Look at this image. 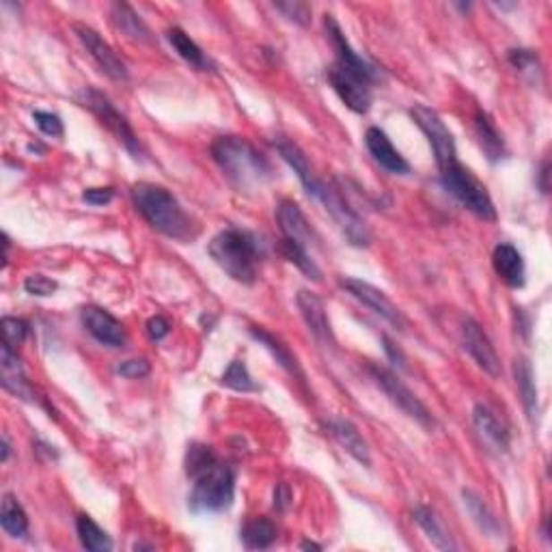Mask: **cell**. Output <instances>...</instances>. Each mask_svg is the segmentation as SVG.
I'll list each match as a JSON object with an SVG mask.
<instances>
[{
    "label": "cell",
    "mask_w": 552,
    "mask_h": 552,
    "mask_svg": "<svg viewBox=\"0 0 552 552\" xmlns=\"http://www.w3.org/2000/svg\"><path fill=\"white\" fill-rule=\"evenodd\" d=\"M274 147L276 151H279V156L289 164V168L296 173V177L300 179L302 188H305L313 199L320 201L323 210H326L328 214H331V219L337 222V227L343 231V236L348 237L349 244H354V246H367L371 242V233L367 229V225H365V220L360 219L357 210L345 201V196L339 193L334 185L326 184L323 179H320L315 173H313L305 151H302L296 142L288 141V138H279V141H274Z\"/></svg>",
    "instance_id": "cell-1"
},
{
    "label": "cell",
    "mask_w": 552,
    "mask_h": 552,
    "mask_svg": "<svg viewBox=\"0 0 552 552\" xmlns=\"http://www.w3.org/2000/svg\"><path fill=\"white\" fill-rule=\"evenodd\" d=\"M185 475L193 479L188 507L194 513H219L233 505L236 470L219 460L207 444H190L185 451Z\"/></svg>",
    "instance_id": "cell-2"
},
{
    "label": "cell",
    "mask_w": 552,
    "mask_h": 552,
    "mask_svg": "<svg viewBox=\"0 0 552 552\" xmlns=\"http://www.w3.org/2000/svg\"><path fill=\"white\" fill-rule=\"evenodd\" d=\"M211 158L237 190H253L272 179V164L246 138L220 136L211 145Z\"/></svg>",
    "instance_id": "cell-3"
},
{
    "label": "cell",
    "mask_w": 552,
    "mask_h": 552,
    "mask_svg": "<svg viewBox=\"0 0 552 552\" xmlns=\"http://www.w3.org/2000/svg\"><path fill=\"white\" fill-rule=\"evenodd\" d=\"M132 201L138 214L142 216L156 231L173 240L188 242L194 237V225L185 214L179 201L158 184H134L132 188Z\"/></svg>",
    "instance_id": "cell-4"
},
{
    "label": "cell",
    "mask_w": 552,
    "mask_h": 552,
    "mask_svg": "<svg viewBox=\"0 0 552 552\" xmlns=\"http://www.w3.org/2000/svg\"><path fill=\"white\" fill-rule=\"evenodd\" d=\"M210 257L214 263L231 276L236 283L253 285L257 280L259 263H262V248H259L257 237L253 233L236 229L220 231L214 240L210 242Z\"/></svg>",
    "instance_id": "cell-5"
},
{
    "label": "cell",
    "mask_w": 552,
    "mask_h": 552,
    "mask_svg": "<svg viewBox=\"0 0 552 552\" xmlns=\"http://www.w3.org/2000/svg\"><path fill=\"white\" fill-rule=\"evenodd\" d=\"M440 184H443V188L447 190L449 194H453L466 210L472 211L477 219H496V207L492 203V196L486 190V185H483L469 168L461 167L460 160L449 164L447 168L440 171Z\"/></svg>",
    "instance_id": "cell-6"
},
{
    "label": "cell",
    "mask_w": 552,
    "mask_h": 552,
    "mask_svg": "<svg viewBox=\"0 0 552 552\" xmlns=\"http://www.w3.org/2000/svg\"><path fill=\"white\" fill-rule=\"evenodd\" d=\"M76 99L78 104H82L84 108H89L95 116H98L99 124H102L106 130H108L110 134H113L116 141L132 153V156L142 158V145L141 141H138L136 132L132 130L130 121L115 108V104L110 102L104 93L95 91L91 87H84L82 91L76 95Z\"/></svg>",
    "instance_id": "cell-7"
},
{
    "label": "cell",
    "mask_w": 552,
    "mask_h": 552,
    "mask_svg": "<svg viewBox=\"0 0 552 552\" xmlns=\"http://www.w3.org/2000/svg\"><path fill=\"white\" fill-rule=\"evenodd\" d=\"M369 374L375 384L384 391V395L389 397V400L406 414V417H410L412 421H417L418 426L429 429V432L436 427V418H434V414L429 412L426 403L418 400V397L403 384L400 375H395L392 371L384 367H378V365H369Z\"/></svg>",
    "instance_id": "cell-8"
},
{
    "label": "cell",
    "mask_w": 552,
    "mask_h": 552,
    "mask_svg": "<svg viewBox=\"0 0 552 552\" xmlns=\"http://www.w3.org/2000/svg\"><path fill=\"white\" fill-rule=\"evenodd\" d=\"M412 121L421 127L423 134L427 136L429 145L434 150V158H436L438 171L447 168L449 164L458 162V150H455V138L451 134L447 124L443 121L436 110L429 108L426 104H414L410 108Z\"/></svg>",
    "instance_id": "cell-9"
},
{
    "label": "cell",
    "mask_w": 552,
    "mask_h": 552,
    "mask_svg": "<svg viewBox=\"0 0 552 552\" xmlns=\"http://www.w3.org/2000/svg\"><path fill=\"white\" fill-rule=\"evenodd\" d=\"M328 82L334 89V93L339 95V99L348 106L352 113L357 115H367L371 108V87L375 81L363 76V73L352 72V69L332 63L326 72Z\"/></svg>",
    "instance_id": "cell-10"
},
{
    "label": "cell",
    "mask_w": 552,
    "mask_h": 552,
    "mask_svg": "<svg viewBox=\"0 0 552 552\" xmlns=\"http://www.w3.org/2000/svg\"><path fill=\"white\" fill-rule=\"evenodd\" d=\"M339 285H341L349 296H354V298H357L358 302H363L365 306H369L375 315H380L382 320L389 322L391 326L400 328L401 331L406 320H403L401 311L397 309L395 302H392L384 291L374 288V285L365 283V280H360V279H341L339 280Z\"/></svg>",
    "instance_id": "cell-11"
},
{
    "label": "cell",
    "mask_w": 552,
    "mask_h": 552,
    "mask_svg": "<svg viewBox=\"0 0 552 552\" xmlns=\"http://www.w3.org/2000/svg\"><path fill=\"white\" fill-rule=\"evenodd\" d=\"M73 33L78 35L81 44L87 47V52L91 55V58L98 63L99 69L110 76L113 81H125L127 78V65L125 61L115 52V47L99 37L98 30L89 29L84 24H73Z\"/></svg>",
    "instance_id": "cell-12"
},
{
    "label": "cell",
    "mask_w": 552,
    "mask_h": 552,
    "mask_svg": "<svg viewBox=\"0 0 552 552\" xmlns=\"http://www.w3.org/2000/svg\"><path fill=\"white\" fill-rule=\"evenodd\" d=\"M461 341H464L466 352L470 354L472 360H475L487 375H492V378H501L503 367L495 345H492L490 339H487V334L483 332L479 323L470 320V317L464 322V328H461Z\"/></svg>",
    "instance_id": "cell-13"
},
{
    "label": "cell",
    "mask_w": 552,
    "mask_h": 552,
    "mask_svg": "<svg viewBox=\"0 0 552 552\" xmlns=\"http://www.w3.org/2000/svg\"><path fill=\"white\" fill-rule=\"evenodd\" d=\"M81 320L95 341L108 345V348H124L125 345L127 334L124 323L115 315H110L108 311H104L102 306H84L81 311Z\"/></svg>",
    "instance_id": "cell-14"
},
{
    "label": "cell",
    "mask_w": 552,
    "mask_h": 552,
    "mask_svg": "<svg viewBox=\"0 0 552 552\" xmlns=\"http://www.w3.org/2000/svg\"><path fill=\"white\" fill-rule=\"evenodd\" d=\"M276 222H279V229L283 233V237L298 242L300 246L311 248L317 240L315 231H313L311 222L306 220L305 211H302L300 205L294 203V201H280L279 207H276Z\"/></svg>",
    "instance_id": "cell-15"
},
{
    "label": "cell",
    "mask_w": 552,
    "mask_h": 552,
    "mask_svg": "<svg viewBox=\"0 0 552 552\" xmlns=\"http://www.w3.org/2000/svg\"><path fill=\"white\" fill-rule=\"evenodd\" d=\"M0 367H3V389L12 395L20 397V400L30 401V403H39L44 406V401L37 400L33 386L30 382L26 380V374L22 369V363L18 358V349H13L12 345H7L3 341V348H0Z\"/></svg>",
    "instance_id": "cell-16"
},
{
    "label": "cell",
    "mask_w": 552,
    "mask_h": 552,
    "mask_svg": "<svg viewBox=\"0 0 552 552\" xmlns=\"http://www.w3.org/2000/svg\"><path fill=\"white\" fill-rule=\"evenodd\" d=\"M296 302H298L302 320H305L306 326H309L313 337H315L317 341L323 343V345H334V334H332L331 320H328L326 306H323L320 296H315L313 291L300 289L298 296H296Z\"/></svg>",
    "instance_id": "cell-17"
},
{
    "label": "cell",
    "mask_w": 552,
    "mask_h": 552,
    "mask_svg": "<svg viewBox=\"0 0 552 552\" xmlns=\"http://www.w3.org/2000/svg\"><path fill=\"white\" fill-rule=\"evenodd\" d=\"M365 145H367L371 158H374L384 171H389L392 175L410 173V164H408L406 158L395 150L391 138L386 136V132H382L380 127H369V130L365 132Z\"/></svg>",
    "instance_id": "cell-18"
},
{
    "label": "cell",
    "mask_w": 552,
    "mask_h": 552,
    "mask_svg": "<svg viewBox=\"0 0 552 552\" xmlns=\"http://www.w3.org/2000/svg\"><path fill=\"white\" fill-rule=\"evenodd\" d=\"M492 265H495V272L503 283H507L509 288L520 289L527 283V270H524V259L516 246L512 244H498L492 253Z\"/></svg>",
    "instance_id": "cell-19"
},
{
    "label": "cell",
    "mask_w": 552,
    "mask_h": 552,
    "mask_svg": "<svg viewBox=\"0 0 552 552\" xmlns=\"http://www.w3.org/2000/svg\"><path fill=\"white\" fill-rule=\"evenodd\" d=\"M326 429H328V434H331V436L341 444L343 451H348V453L352 455L358 464H363L365 469H369L371 466L369 447L363 440V436H360V432L354 423L345 421V418H331V421L326 423Z\"/></svg>",
    "instance_id": "cell-20"
},
{
    "label": "cell",
    "mask_w": 552,
    "mask_h": 552,
    "mask_svg": "<svg viewBox=\"0 0 552 552\" xmlns=\"http://www.w3.org/2000/svg\"><path fill=\"white\" fill-rule=\"evenodd\" d=\"M472 423H475L477 432H479L492 447H496L498 451L509 449V444H512V434H509L505 423H503L490 408L483 406V403H477L475 410H472Z\"/></svg>",
    "instance_id": "cell-21"
},
{
    "label": "cell",
    "mask_w": 552,
    "mask_h": 552,
    "mask_svg": "<svg viewBox=\"0 0 552 552\" xmlns=\"http://www.w3.org/2000/svg\"><path fill=\"white\" fill-rule=\"evenodd\" d=\"M251 334H253V339H257V341L262 343L263 348L268 349L270 354H272V358L276 360V363L280 365V367L288 371L289 375H294V378L305 380V374H302L298 360H296L294 354L289 352L288 345L280 341L279 337H274L272 332H268V331H265V328H262V326H251Z\"/></svg>",
    "instance_id": "cell-22"
},
{
    "label": "cell",
    "mask_w": 552,
    "mask_h": 552,
    "mask_svg": "<svg viewBox=\"0 0 552 552\" xmlns=\"http://www.w3.org/2000/svg\"><path fill=\"white\" fill-rule=\"evenodd\" d=\"M475 130H477V138H479L481 150L487 156V160L490 162L503 160V158H505V141H503L501 132L496 130L495 121L490 119V115H487L486 110H477Z\"/></svg>",
    "instance_id": "cell-23"
},
{
    "label": "cell",
    "mask_w": 552,
    "mask_h": 552,
    "mask_svg": "<svg viewBox=\"0 0 552 552\" xmlns=\"http://www.w3.org/2000/svg\"><path fill=\"white\" fill-rule=\"evenodd\" d=\"M414 522L418 524V527L423 529V533L427 535V539L432 541L434 546L440 550H458V546H455L453 538L449 535V530L444 529V524L440 522V518L436 516V512L434 509H429L426 505H418L414 509Z\"/></svg>",
    "instance_id": "cell-24"
},
{
    "label": "cell",
    "mask_w": 552,
    "mask_h": 552,
    "mask_svg": "<svg viewBox=\"0 0 552 552\" xmlns=\"http://www.w3.org/2000/svg\"><path fill=\"white\" fill-rule=\"evenodd\" d=\"M168 44L173 46V50L177 52L179 56L184 58L185 63H190L194 69H201V72H207V69H211V61L205 56V52L201 50L199 46H196V41L190 37L188 33H184L182 29H177V26H173V29H168L167 33Z\"/></svg>",
    "instance_id": "cell-25"
},
{
    "label": "cell",
    "mask_w": 552,
    "mask_h": 552,
    "mask_svg": "<svg viewBox=\"0 0 552 552\" xmlns=\"http://www.w3.org/2000/svg\"><path fill=\"white\" fill-rule=\"evenodd\" d=\"M240 539L248 550L270 548V546H272L276 541L274 522L265 516H257V518L246 520L242 530H240Z\"/></svg>",
    "instance_id": "cell-26"
},
{
    "label": "cell",
    "mask_w": 552,
    "mask_h": 552,
    "mask_svg": "<svg viewBox=\"0 0 552 552\" xmlns=\"http://www.w3.org/2000/svg\"><path fill=\"white\" fill-rule=\"evenodd\" d=\"M461 498H464V505L469 509L472 520L477 522V527H479L487 538H501V522H498V518L492 513V509L483 503V498L475 495L472 490H461Z\"/></svg>",
    "instance_id": "cell-27"
},
{
    "label": "cell",
    "mask_w": 552,
    "mask_h": 552,
    "mask_svg": "<svg viewBox=\"0 0 552 552\" xmlns=\"http://www.w3.org/2000/svg\"><path fill=\"white\" fill-rule=\"evenodd\" d=\"M113 22L116 29L121 30L125 37L134 41H151V33L147 29V24L142 22L141 15L127 3H115L113 4Z\"/></svg>",
    "instance_id": "cell-28"
},
{
    "label": "cell",
    "mask_w": 552,
    "mask_h": 552,
    "mask_svg": "<svg viewBox=\"0 0 552 552\" xmlns=\"http://www.w3.org/2000/svg\"><path fill=\"white\" fill-rule=\"evenodd\" d=\"M0 527L12 538H26L29 535V516L24 507L20 505L13 495L3 496V507H0Z\"/></svg>",
    "instance_id": "cell-29"
},
{
    "label": "cell",
    "mask_w": 552,
    "mask_h": 552,
    "mask_svg": "<svg viewBox=\"0 0 552 552\" xmlns=\"http://www.w3.org/2000/svg\"><path fill=\"white\" fill-rule=\"evenodd\" d=\"M516 384L520 391V397H522L524 410H527V417L530 421H535L538 417V389H535V375L533 367L527 358H518L516 360Z\"/></svg>",
    "instance_id": "cell-30"
},
{
    "label": "cell",
    "mask_w": 552,
    "mask_h": 552,
    "mask_svg": "<svg viewBox=\"0 0 552 552\" xmlns=\"http://www.w3.org/2000/svg\"><path fill=\"white\" fill-rule=\"evenodd\" d=\"M279 251H280V254H283L285 259H288L289 263H294L296 268H298L300 272L306 276V279H313V280H320L322 279V270L317 268L315 262H313L309 248L300 246L298 242L288 240V237H280Z\"/></svg>",
    "instance_id": "cell-31"
},
{
    "label": "cell",
    "mask_w": 552,
    "mask_h": 552,
    "mask_svg": "<svg viewBox=\"0 0 552 552\" xmlns=\"http://www.w3.org/2000/svg\"><path fill=\"white\" fill-rule=\"evenodd\" d=\"M76 530L78 538H81L82 548L91 552H108L113 550V539L108 538L104 529H99L89 516H78L76 518Z\"/></svg>",
    "instance_id": "cell-32"
},
{
    "label": "cell",
    "mask_w": 552,
    "mask_h": 552,
    "mask_svg": "<svg viewBox=\"0 0 552 552\" xmlns=\"http://www.w3.org/2000/svg\"><path fill=\"white\" fill-rule=\"evenodd\" d=\"M220 382H222V386H227V389H233L237 392H257L259 391L257 382L251 378V374H248L244 360H231L229 367H227L225 374H222Z\"/></svg>",
    "instance_id": "cell-33"
},
{
    "label": "cell",
    "mask_w": 552,
    "mask_h": 552,
    "mask_svg": "<svg viewBox=\"0 0 552 552\" xmlns=\"http://www.w3.org/2000/svg\"><path fill=\"white\" fill-rule=\"evenodd\" d=\"M29 332H30L29 322L20 320V317H9V315L3 317V337H4V343L12 345L13 349H18L20 345L26 341Z\"/></svg>",
    "instance_id": "cell-34"
},
{
    "label": "cell",
    "mask_w": 552,
    "mask_h": 552,
    "mask_svg": "<svg viewBox=\"0 0 552 552\" xmlns=\"http://www.w3.org/2000/svg\"><path fill=\"white\" fill-rule=\"evenodd\" d=\"M24 289H26V294L39 296V298H46V296L55 294V291L58 289V285H56L55 279H50V276L37 272V274L26 276Z\"/></svg>",
    "instance_id": "cell-35"
},
{
    "label": "cell",
    "mask_w": 552,
    "mask_h": 552,
    "mask_svg": "<svg viewBox=\"0 0 552 552\" xmlns=\"http://www.w3.org/2000/svg\"><path fill=\"white\" fill-rule=\"evenodd\" d=\"M274 7L276 12L283 13L291 22L300 26H306L311 22V7L305 3H298V0H294V3H276Z\"/></svg>",
    "instance_id": "cell-36"
},
{
    "label": "cell",
    "mask_w": 552,
    "mask_h": 552,
    "mask_svg": "<svg viewBox=\"0 0 552 552\" xmlns=\"http://www.w3.org/2000/svg\"><path fill=\"white\" fill-rule=\"evenodd\" d=\"M33 119H35L37 127H39V130L44 132L46 136L61 138L63 134H65V127H63L61 116L55 115V113H44V110H35Z\"/></svg>",
    "instance_id": "cell-37"
},
{
    "label": "cell",
    "mask_w": 552,
    "mask_h": 552,
    "mask_svg": "<svg viewBox=\"0 0 552 552\" xmlns=\"http://www.w3.org/2000/svg\"><path fill=\"white\" fill-rule=\"evenodd\" d=\"M509 63H512L513 67L518 69V72H524V73H535L539 72V61H538V55L530 50H509Z\"/></svg>",
    "instance_id": "cell-38"
},
{
    "label": "cell",
    "mask_w": 552,
    "mask_h": 552,
    "mask_svg": "<svg viewBox=\"0 0 552 552\" xmlns=\"http://www.w3.org/2000/svg\"><path fill=\"white\" fill-rule=\"evenodd\" d=\"M151 371V365L147 363L145 358H132V360H125V363H121L119 367H116V374L124 375V378H145L147 374Z\"/></svg>",
    "instance_id": "cell-39"
},
{
    "label": "cell",
    "mask_w": 552,
    "mask_h": 552,
    "mask_svg": "<svg viewBox=\"0 0 552 552\" xmlns=\"http://www.w3.org/2000/svg\"><path fill=\"white\" fill-rule=\"evenodd\" d=\"M115 199V190L113 188H87L82 193V201L89 205H108L110 201Z\"/></svg>",
    "instance_id": "cell-40"
},
{
    "label": "cell",
    "mask_w": 552,
    "mask_h": 552,
    "mask_svg": "<svg viewBox=\"0 0 552 552\" xmlns=\"http://www.w3.org/2000/svg\"><path fill=\"white\" fill-rule=\"evenodd\" d=\"M147 332H150L153 341H162V339L171 332V323H168V320H164L162 315H156L147 322Z\"/></svg>",
    "instance_id": "cell-41"
},
{
    "label": "cell",
    "mask_w": 552,
    "mask_h": 552,
    "mask_svg": "<svg viewBox=\"0 0 552 552\" xmlns=\"http://www.w3.org/2000/svg\"><path fill=\"white\" fill-rule=\"evenodd\" d=\"M291 487L285 481L276 483L274 487V507L279 509V512H288V507L291 505Z\"/></svg>",
    "instance_id": "cell-42"
},
{
    "label": "cell",
    "mask_w": 552,
    "mask_h": 552,
    "mask_svg": "<svg viewBox=\"0 0 552 552\" xmlns=\"http://www.w3.org/2000/svg\"><path fill=\"white\" fill-rule=\"evenodd\" d=\"M550 171V164H548V160H546L544 164H541V171H539V179H538V184H539V190L541 193H548V173Z\"/></svg>",
    "instance_id": "cell-43"
},
{
    "label": "cell",
    "mask_w": 552,
    "mask_h": 552,
    "mask_svg": "<svg viewBox=\"0 0 552 552\" xmlns=\"http://www.w3.org/2000/svg\"><path fill=\"white\" fill-rule=\"evenodd\" d=\"M384 349H386V354H389V357H391L392 360H395V363H397V360H400V365H403L401 352L395 348V345L391 343V339H389V337H384Z\"/></svg>",
    "instance_id": "cell-44"
},
{
    "label": "cell",
    "mask_w": 552,
    "mask_h": 552,
    "mask_svg": "<svg viewBox=\"0 0 552 552\" xmlns=\"http://www.w3.org/2000/svg\"><path fill=\"white\" fill-rule=\"evenodd\" d=\"M9 455H12V443H9L7 434H3V453H0V461H7Z\"/></svg>",
    "instance_id": "cell-45"
},
{
    "label": "cell",
    "mask_w": 552,
    "mask_h": 552,
    "mask_svg": "<svg viewBox=\"0 0 552 552\" xmlns=\"http://www.w3.org/2000/svg\"><path fill=\"white\" fill-rule=\"evenodd\" d=\"M302 550H322V546H317V544H313V541H302V546H300Z\"/></svg>",
    "instance_id": "cell-46"
}]
</instances>
